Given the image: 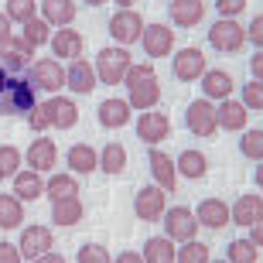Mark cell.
<instances>
[{
    "label": "cell",
    "mask_w": 263,
    "mask_h": 263,
    "mask_svg": "<svg viewBox=\"0 0 263 263\" xmlns=\"http://www.w3.org/2000/svg\"><path fill=\"white\" fill-rule=\"evenodd\" d=\"M117 4H120V7H134L137 0H117Z\"/></svg>",
    "instance_id": "db71d44e"
},
{
    "label": "cell",
    "mask_w": 263,
    "mask_h": 263,
    "mask_svg": "<svg viewBox=\"0 0 263 263\" xmlns=\"http://www.w3.org/2000/svg\"><path fill=\"white\" fill-rule=\"evenodd\" d=\"M185 123L195 137H212L215 127H219V109H215L209 99H195V103H188V109H185Z\"/></svg>",
    "instance_id": "5b68a950"
},
{
    "label": "cell",
    "mask_w": 263,
    "mask_h": 263,
    "mask_svg": "<svg viewBox=\"0 0 263 263\" xmlns=\"http://www.w3.org/2000/svg\"><path fill=\"white\" fill-rule=\"evenodd\" d=\"M246 117H250V109H246L243 103L226 99L222 106H219V127H226V130H243L246 127Z\"/></svg>",
    "instance_id": "d4e9b609"
},
{
    "label": "cell",
    "mask_w": 263,
    "mask_h": 263,
    "mask_svg": "<svg viewBox=\"0 0 263 263\" xmlns=\"http://www.w3.org/2000/svg\"><path fill=\"white\" fill-rule=\"evenodd\" d=\"M164 229H167V239H181V243H188V239H195L198 233V219L192 209H171V212L164 215Z\"/></svg>",
    "instance_id": "ba28073f"
},
{
    "label": "cell",
    "mask_w": 263,
    "mask_h": 263,
    "mask_svg": "<svg viewBox=\"0 0 263 263\" xmlns=\"http://www.w3.org/2000/svg\"><path fill=\"white\" fill-rule=\"evenodd\" d=\"M65 86H72V92H82V96L92 92V89H96V68L89 65V62L76 59L65 72Z\"/></svg>",
    "instance_id": "2e32d148"
},
{
    "label": "cell",
    "mask_w": 263,
    "mask_h": 263,
    "mask_svg": "<svg viewBox=\"0 0 263 263\" xmlns=\"http://www.w3.org/2000/svg\"><path fill=\"white\" fill-rule=\"evenodd\" d=\"M14 192H17V198H28V202H34V198L45 192L41 171H24V175H14Z\"/></svg>",
    "instance_id": "484cf974"
},
{
    "label": "cell",
    "mask_w": 263,
    "mask_h": 263,
    "mask_svg": "<svg viewBox=\"0 0 263 263\" xmlns=\"http://www.w3.org/2000/svg\"><path fill=\"white\" fill-rule=\"evenodd\" d=\"M209 45L219 48V51H226V55H233V51H239L246 45V28H239L233 17L215 21L212 28H209Z\"/></svg>",
    "instance_id": "277c9868"
},
{
    "label": "cell",
    "mask_w": 263,
    "mask_h": 263,
    "mask_svg": "<svg viewBox=\"0 0 263 263\" xmlns=\"http://www.w3.org/2000/svg\"><path fill=\"white\" fill-rule=\"evenodd\" d=\"M0 263H21V250L10 243H0Z\"/></svg>",
    "instance_id": "bcb514c9"
},
{
    "label": "cell",
    "mask_w": 263,
    "mask_h": 263,
    "mask_svg": "<svg viewBox=\"0 0 263 263\" xmlns=\"http://www.w3.org/2000/svg\"><path fill=\"white\" fill-rule=\"evenodd\" d=\"M137 134H140L144 144H157V140L171 137V120L164 113H157V109H147L144 117L137 120Z\"/></svg>",
    "instance_id": "7c38bea8"
},
{
    "label": "cell",
    "mask_w": 263,
    "mask_h": 263,
    "mask_svg": "<svg viewBox=\"0 0 263 263\" xmlns=\"http://www.w3.org/2000/svg\"><path fill=\"white\" fill-rule=\"evenodd\" d=\"M7 38H10V17L0 14V41H7Z\"/></svg>",
    "instance_id": "681fc988"
},
{
    "label": "cell",
    "mask_w": 263,
    "mask_h": 263,
    "mask_svg": "<svg viewBox=\"0 0 263 263\" xmlns=\"http://www.w3.org/2000/svg\"><path fill=\"white\" fill-rule=\"evenodd\" d=\"M250 68H253V76H256V79H260V82H263V48L256 51L253 59H250Z\"/></svg>",
    "instance_id": "7dc6e473"
},
{
    "label": "cell",
    "mask_w": 263,
    "mask_h": 263,
    "mask_svg": "<svg viewBox=\"0 0 263 263\" xmlns=\"http://www.w3.org/2000/svg\"><path fill=\"white\" fill-rule=\"evenodd\" d=\"M21 256H28V260H38L41 253H48L55 239H51V229L48 226H28L24 233H21Z\"/></svg>",
    "instance_id": "8fae6325"
},
{
    "label": "cell",
    "mask_w": 263,
    "mask_h": 263,
    "mask_svg": "<svg viewBox=\"0 0 263 263\" xmlns=\"http://www.w3.org/2000/svg\"><path fill=\"white\" fill-rule=\"evenodd\" d=\"M24 212H21L17 195H0V229H17Z\"/></svg>",
    "instance_id": "1f68e13d"
},
{
    "label": "cell",
    "mask_w": 263,
    "mask_h": 263,
    "mask_svg": "<svg viewBox=\"0 0 263 263\" xmlns=\"http://www.w3.org/2000/svg\"><path fill=\"white\" fill-rule=\"evenodd\" d=\"M205 76V55L198 48H185L175 55V79L181 82H195Z\"/></svg>",
    "instance_id": "5bb4252c"
},
{
    "label": "cell",
    "mask_w": 263,
    "mask_h": 263,
    "mask_svg": "<svg viewBox=\"0 0 263 263\" xmlns=\"http://www.w3.org/2000/svg\"><path fill=\"white\" fill-rule=\"evenodd\" d=\"M31 263H65V256H59V253H51V250H48V253H41L38 260H31Z\"/></svg>",
    "instance_id": "c3c4849f"
},
{
    "label": "cell",
    "mask_w": 263,
    "mask_h": 263,
    "mask_svg": "<svg viewBox=\"0 0 263 263\" xmlns=\"http://www.w3.org/2000/svg\"><path fill=\"white\" fill-rule=\"evenodd\" d=\"M51 219H55V226H76L79 219H82V202H79V198L51 202Z\"/></svg>",
    "instance_id": "4316f807"
},
{
    "label": "cell",
    "mask_w": 263,
    "mask_h": 263,
    "mask_svg": "<svg viewBox=\"0 0 263 263\" xmlns=\"http://www.w3.org/2000/svg\"><path fill=\"white\" fill-rule=\"evenodd\" d=\"M175 246H171V239H164V236H154V239H147L144 246V263H175Z\"/></svg>",
    "instance_id": "83f0119b"
},
{
    "label": "cell",
    "mask_w": 263,
    "mask_h": 263,
    "mask_svg": "<svg viewBox=\"0 0 263 263\" xmlns=\"http://www.w3.org/2000/svg\"><path fill=\"white\" fill-rule=\"evenodd\" d=\"M55 161H59V147H55V140H48V137H38V140L28 147V164L34 167V171H51Z\"/></svg>",
    "instance_id": "9a60e30c"
},
{
    "label": "cell",
    "mask_w": 263,
    "mask_h": 263,
    "mask_svg": "<svg viewBox=\"0 0 263 263\" xmlns=\"http://www.w3.org/2000/svg\"><path fill=\"white\" fill-rule=\"evenodd\" d=\"M41 14H45V21L55 24V28L72 24V17H76V0H45V4H41Z\"/></svg>",
    "instance_id": "603a6c76"
},
{
    "label": "cell",
    "mask_w": 263,
    "mask_h": 263,
    "mask_svg": "<svg viewBox=\"0 0 263 263\" xmlns=\"http://www.w3.org/2000/svg\"><path fill=\"white\" fill-rule=\"evenodd\" d=\"M34 0H7V17L10 21H21V24H28L34 17Z\"/></svg>",
    "instance_id": "ab89813d"
},
{
    "label": "cell",
    "mask_w": 263,
    "mask_h": 263,
    "mask_svg": "<svg viewBox=\"0 0 263 263\" xmlns=\"http://www.w3.org/2000/svg\"><path fill=\"white\" fill-rule=\"evenodd\" d=\"M243 106L246 109H263V82L256 79V82H246L243 89Z\"/></svg>",
    "instance_id": "b9f144b4"
},
{
    "label": "cell",
    "mask_w": 263,
    "mask_h": 263,
    "mask_svg": "<svg viewBox=\"0 0 263 263\" xmlns=\"http://www.w3.org/2000/svg\"><path fill=\"white\" fill-rule=\"evenodd\" d=\"M205 17V0H171V21L178 28H192Z\"/></svg>",
    "instance_id": "d6986e66"
},
{
    "label": "cell",
    "mask_w": 263,
    "mask_h": 263,
    "mask_svg": "<svg viewBox=\"0 0 263 263\" xmlns=\"http://www.w3.org/2000/svg\"><path fill=\"white\" fill-rule=\"evenodd\" d=\"M256 185H260V188H263V164H260V167H256Z\"/></svg>",
    "instance_id": "f5cc1de1"
},
{
    "label": "cell",
    "mask_w": 263,
    "mask_h": 263,
    "mask_svg": "<svg viewBox=\"0 0 263 263\" xmlns=\"http://www.w3.org/2000/svg\"><path fill=\"white\" fill-rule=\"evenodd\" d=\"M31 55H34V45H28L24 38H7V41H0V68H7V72L28 68Z\"/></svg>",
    "instance_id": "30bf717a"
},
{
    "label": "cell",
    "mask_w": 263,
    "mask_h": 263,
    "mask_svg": "<svg viewBox=\"0 0 263 263\" xmlns=\"http://www.w3.org/2000/svg\"><path fill=\"white\" fill-rule=\"evenodd\" d=\"M113 263H144V256H137V253H130V250H127V253H120Z\"/></svg>",
    "instance_id": "f907efd6"
},
{
    "label": "cell",
    "mask_w": 263,
    "mask_h": 263,
    "mask_svg": "<svg viewBox=\"0 0 263 263\" xmlns=\"http://www.w3.org/2000/svg\"><path fill=\"white\" fill-rule=\"evenodd\" d=\"M48 109H51V123L62 130L68 127H76V120H79V109L72 99H48Z\"/></svg>",
    "instance_id": "f1b7e54d"
},
{
    "label": "cell",
    "mask_w": 263,
    "mask_h": 263,
    "mask_svg": "<svg viewBox=\"0 0 263 263\" xmlns=\"http://www.w3.org/2000/svg\"><path fill=\"white\" fill-rule=\"evenodd\" d=\"M17 167H21V151L10 147V144H4L0 147V178H14Z\"/></svg>",
    "instance_id": "d590c367"
},
{
    "label": "cell",
    "mask_w": 263,
    "mask_h": 263,
    "mask_svg": "<svg viewBox=\"0 0 263 263\" xmlns=\"http://www.w3.org/2000/svg\"><path fill=\"white\" fill-rule=\"evenodd\" d=\"M164 195H167V192L161 185L140 188V192H137V202H134L137 219H144V222H157V219L164 215Z\"/></svg>",
    "instance_id": "52a82bcc"
},
{
    "label": "cell",
    "mask_w": 263,
    "mask_h": 263,
    "mask_svg": "<svg viewBox=\"0 0 263 263\" xmlns=\"http://www.w3.org/2000/svg\"><path fill=\"white\" fill-rule=\"evenodd\" d=\"M31 82H34L38 89L55 92V89L65 86V68H62L55 59H41V62H34V68H31Z\"/></svg>",
    "instance_id": "4fadbf2b"
},
{
    "label": "cell",
    "mask_w": 263,
    "mask_h": 263,
    "mask_svg": "<svg viewBox=\"0 0 263 263\" xmlns=\"http://www.w3.org/2000/svg\"><path fill=\"white\" fill-rule=\"evenodd\" d=\"M96 164H99V157H96V151H92L89 144H76L72 151H68V167L79 171V175H89Z\"/></svg>",
    "instance_id": "f546056e"
},
{
    "label": "cell",
    "mask_w": 263,
    "mask_h": 263,
    "mask_svg": "<svg viewBox=\"0 0 263 263\" xmlns=\"http://www.w3.org/2000/svg\"><path fill=\"white\" fill-rule=\"evenodd\" d=\"M86 4H89V7H99V4H103V0H86Z\"/></svg>",
    "instance_id": "11a10c76"
},
{
    "label": "cell",
    "mask_w": 263,
    "mask_h": 263,
    "mask_svg": "<svg viewBox=\"0 0 263 263\" xmlns=\"http://www.w3.org/2000/svg\"><path fill=\"white\" fill-rule=\"evenodd\" d=\"M233 222H239V226H253V222H260L263 219V198L260 195H243L239 202L233 205Z\"/></svg>",
    "instance_id": "44dd1931"
},
{
    "label": "cell",
    "mask_w": 263,
    "mask_h": 263,
    "mask_svg": "<svg viewBox=\"0 0 263 263\" xmlns=\"http://www.w3.org/2000/svg\"><path fill=\"white\" fill-rule=\"evenodd\" d=\"M205 82H202V89H205V96L209 99H229V92H233V79H229V72H205Z\"/></svg>",
    "instance_id": "cb8c5ba5"
},
{
    "label": "cell",
    "mask_w": 263,
    "mask_h": 263,
    "mask_svg": "<svg viewBox=\"0 0 263 263\" xmlns=\"http://www.w3.org/2000/svg\"><path fill=\"white\" fill-rule=\"evenodd\" d=\"M31 109H34V86L7 76V68H0V117H17Z\"/></svg>",
    "instance_id": "6da1fadb"
},
{
    "label": "cell",
    "mask_w": 263,
    "mask_h": 263,
    "mask_svg": "<svg viewBox=\"0 0 263 263\" xmlns=\"http://www.w3.org/2000/svg\"><path fill=\"white\" fill-rule=\"evenodd\" d=\"M99 167H103L106 175H123V167H127V151H123V144H106L103 147Z\"/></svg>",
    "instance_id": "4dcf8cb0"
},
{
    "label": "cell",
    "mask_w": 263,
    "mask_h": 263,
    "mask_svg": "<svg viewBox=\"0 0 263 263\" xmlns=\"http://www.w3.org/2000/svg\"><path fill=\"white\" fill-rule=\"evenodd\" d=\"M246 38L253 41L256 48H263V14H260V17H253V24H250V31H246Z\"/></svg>",
    "instance_id": "f6af8a7d"
},
{
    "label": "cell",
    "mask_w": 263,
    "mask_h": 263,
    "mask_svg": "<svg viewBox=\"0 0 263 263\" xmlns=\"http://www.w3.org/2000/svg\"><path fill=\"white\" fill-rule=\"evenodd\" d=\"M239 151L253 161H263V130H246V137L239 140Z\"/></svg>",
    "instance_id": "74e56055"
},
{
    "label": "cell",
    "mask_w": 263,
    "mask_h": 263,
    "mask_svg": "<svg viewBox=\"0 0 263 263\" xmlns=\"http://www.w3.org/2000/svg\"><path fill=\"white\" fill-rule=\"evenodd\" d=\"M178 167H181L185 178L198 181V178H205V171H209V161H205V154H198V151H185V154L178 157Z\"/></svg>",
    "instance_id": "d6a6232c"
},
{
    "label": "cell",
    "mask_w": 263,
    "mask_h": 263,
    "mask_svg": "<svg viewBox=\"0 0 263 263\" xmlns=\"http://www.w3.org/2000/svg\"><path fill=\"white\" fill-rule=\"evenodd\" d=\"M79 263H109V250L99 243H86L79 250Z\"/></svg>",
    "instance_id": "60d3db41"
},
{
    "label": "cell",
    "mask_w": 263,
    "mask_h": 263,
    "mask_svg": "<svg viewBox=\"0 0 263 263\" xmlns=\"http://www.w3.org/2000/svg\"><path fill=\"white\" fill-rule=\"evenodd\" d=\"M45 192H48L51 202H62V198H76L79 185H76V178H72V175H55L48 185H45Z\"/></svg>",
    "instance_id": "836d02e7"
},
{
    "label": "cell",
    "mask_w": 263,
    "mask_h": 263,
    "mask_svg": "<svg viewBox=\"0 0 263 263\" xmlns=\"http://www.w3.org/2000/svg\"><path fill=\"white\" fill-rule=\"evenodd\" d=\"M147 161H151V171H154L157 185L164 188V192H175V181H178L175 178V161H171L167 154H161V151H151Z\"/></svg>",
    "instance_id": "7402d4cb"
},
{
    "label": "cell",
    "mask_w": 263,
    "mask_h": 263,
    "mask_svg": "<svg viewBox=\"0 0 263 263\" xmlns=\"http://www.w3.org/2000/svg\"><path fill=\"white\" fill-rule=\"evenodd\" d=\"M195 219H198V226H209V229H222L233 215H229V205L226 202H219V198H205L202 205L195 209Z\"/></svg>",
    "instance_id": "e0dca14e"
},
{
    "label": "cell",
    "mask_w": 263,
    "mask_h": 263,
    "mask_svg": "<svg viewBox=\"0 0 263 263\" xmlns=\"http://www.w3.org/2000/svg\"><path fill=\"white\" fill-rule=\"evenodd\" d=\"M215 7H219L222 17H233V14H239L246 7V0H215Z\"/></svg>",
    "instance_id": "ee69618b"
},
{
    "label": "cell",
    "mask_w": 263,
    "mask_h": 263,
    "mask_svg": "<svg viewBox=\"0 0 263 263\" xmlns=\"http://www.w3.org/2000/svg\"><path fill=\"white\" fill-rule=\"evenodd\" d=\"M28 123H31V130H45V127H51V109H48V103H41V106H34L28 113Z\"/></svg>",
    "instance_id": "7bdbcfd3"
},
{
    "label": "cell",
    "mask_w": 263,
    "mask_h": 263,
    "mask_svg": "<svg viewBox=\"0 0 263 263\" xmlns=\"http://www.w3.org/2000/svg\"><path fill=\"white\" fill-rule=\"evenodd\" d=\"M250 229H253V243H256V246H263V219H260V222H253Z\"/></svg>",
    "instance_id": "816d5d0a"
},
{
    "label": "cell",
    "mask_w": 263,
    "mask_h": 263,
    "mask_svg": "<svg viewBox=\"0 0 263 263\" xmlns=\"http://www.w3.org/2000/svg\"><path fill=\"white\" fill-rule=\"evenodd\" d=\"M140 41H144V51L151 59H164V55H171V48H175V31L164 28V24H144Z\"/></svg>",
    "instance_id": "9c48e42d"
},
{
    "label": "cell",
    "mask_w": 263,
    "mask_h": 263,
    "mask_svg": "<svg viewBox=\"0 0 263 263\" xmlns=\"http://www.w3.org/2000/svg\"><path fill=\"white\" fill-rule=\"evenodd\" d=\"M82 34L76 28H62L55 38H51V51H55V59H79L82 55Z\"/></svg>",
    "instance_id": "ffe728a7"
},
{
    "label": "cell",
    "mask_w": 263,
    "mask_h": 263,
    "mask_svg": "<svg viewBox=\"0 0 263 263\" xmlns=\"http://www.w3.org/2000/svg\"><path fill=\"white\" fill-rule=\"evenodd\" d=\"M175 263H209V246L188 239V246H181V253L175 256Z\"/></svg>",
    "instance_id": "e575fe53"
},
{
    "label": "cell",
    "mask_w": 263,
    "mask_h": 263,
    "mask_svg": "<svg viewBox=\"0 0 263 263\" xmlns=\"http://www.w3.org/2000/svg\"><path fill=\"white\" fill-rule=\"evenodd\" d=\"M127 89H130V106H137V109H151V106H157V99H161V82H157V76H154V68L151 65H130V72H127Z\"/></svg>",
    "instance_id": "7a4b0ae2"
},
{
    "label": "cell",
    "mask_w": 263,
    "mask_h": 263,
    "mask_svg": "<svg viewBox=\"0 0 263 263\" xmlns=\"http://www.w3.org/2000/svg\"><path fill=\"white\" fill-rule=\"evenodd\" d=\"M99 123L106 130H120L130 123V103L127 99H106L99 103Z\"/></svg>",
    "instance_id": "ac0fdd59"
},
{
    "label": "cell",
    "mask_w": 263,
    "mask_h": 263,
    "mask_svg": "<svg viewBox=\"0 0 263 263\" xmlns=\"http://www.w3.org/2000/svg\"><path fill=\"white\" fill-rule=\"evenodd\" d=\"M130 51L127 48H103L96 59V76L99 82H106V86H117V82H123L130 72Z\"/></svg>",
    "instance_id": "3957f363"
},
{
    "label": "cell",
    "mask_w": 263,
    "mask_h": 263,
    "mask_svg": "<svg viewBox=\"0 0 263 263\" xmlns=\"http://www.w3.org/2000/svg\"><path fill=\"white\" fill-rule=\"evenodd\" d=\"M109 34H113L120 45H134V41L144 34V17H140L137 10L123 7L120 14H113V17H109Z\"/></svg>",
    "instance_id": "8992f818"
},
{
    "label": "cell",
    "mask_w": 263,
    "mask_h": 263,
    "mask_svg": "<svg viewBox=\"0 0 263 263\" xmlns=\"http://www.w3.org/2000/svg\"><path fill=\"white\" fill-rule=\"evenodd\" d=\"M229 263H256V243H246V239L229 243Z\"/></svg>",
    "instance_id": "f35d334b"
},
{
    "label": "cell",
    "mask_w": 263,
    "mask_h": 263,
    "mask_svg": "<svg viewBox=\"0 0 263 263\" xmlns=\"http://www.w3.org/2000/svg\"><path fill=\"white\" fill-rule=\"evenodd\" d=\"M24 41H28V45H34V48H38V45H45V41H48V21L45 17H31L28 24H24Z\"/></svg>",
    "instance_id": "8d00e7d4"
}]
</instances>
